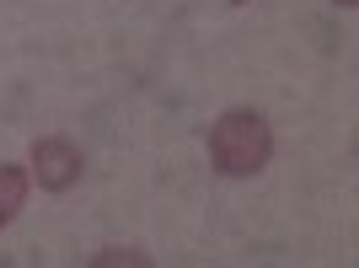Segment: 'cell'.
Listing matches in <instances>:
<instances>
[{"mask_svg": "<svg viewBox=\"0 0 359 268\" xmlns=\"http://www.w3.org/2000/svg\"><path fill=\"white\" fill-rule=\"evenodd\" d=\"M210 161L220 177H257L273 161V129L257 107H225L210 123Z\"/></svg>", "mask_w": 359, "mask_h": 268, "instance_id": "cell-1", "label": "cell"}, {"mask_svg": "<svg viewBox=\"0 0 359 268\" xmlns=\"http://www.w3.org/2000/svg\"><path fill=\"white\" fill-rule=\"evenodd\" d=\"M27 172L43 194H70L75 182H81V172H86V156H81V145L65 140V134H43V140H32Z\"/></svg>", "mask_w": 359, "mask_h": 268, "instance_id": "cell-2", "label": "cell"}, {"mask_svg": "<svg viewBox=\"0 0 359 268\" xmlns=\"http://www.w3.org/2000/svg\"><path fill=\"white\" fill-rule=\"evenodd\" d=\"M27 188H32V172H27V166H16V161L0 166V225H11L16 215H22Z\"/></svg>", "mask_w": 359, "mask_h": 268, "instance_id": "cell-3", "label": "cell"}, {"mask_svg": "<svg viewBox=\"0 0 359 268\" xmlns=\"http://www.w3.org/2000/svg\"><path fill=\"white\" fill-rule=\"evenodd\" d=\"M97 263H150V257H145V253H135V247H107Z\"/></svg>", "mask_w": 359, "mask_h": 268, "instance_id": "cell-4", "label": "cell"}, {"mask_svg": "<svg viewBox=\"0 0 359 268\" xmlns=\"http://www.w3.org/2000/svg\"><path fill=\"white\" fill-rule=\"evenodd\" d=\"M332 6H344V11H354V6H359V0H332Z\"/></svg>", "mask_w": 359, "mask_h": 268, "instance_id": "cell-5", "label": "cell"}, {"mask_svg": "<svg viewBox=\"0 0 359 268\" xmlns=\"http://www.w3.org/2000/svg\"><path fill=\"white\" fill-rule=\"evenodd\" d=\"M231 6H247V0H231Z\"/></svg>", "mask_w": 359, "mask_h": 268, "instance_id": "cell-6", "label": "cell"}]
</instances>
